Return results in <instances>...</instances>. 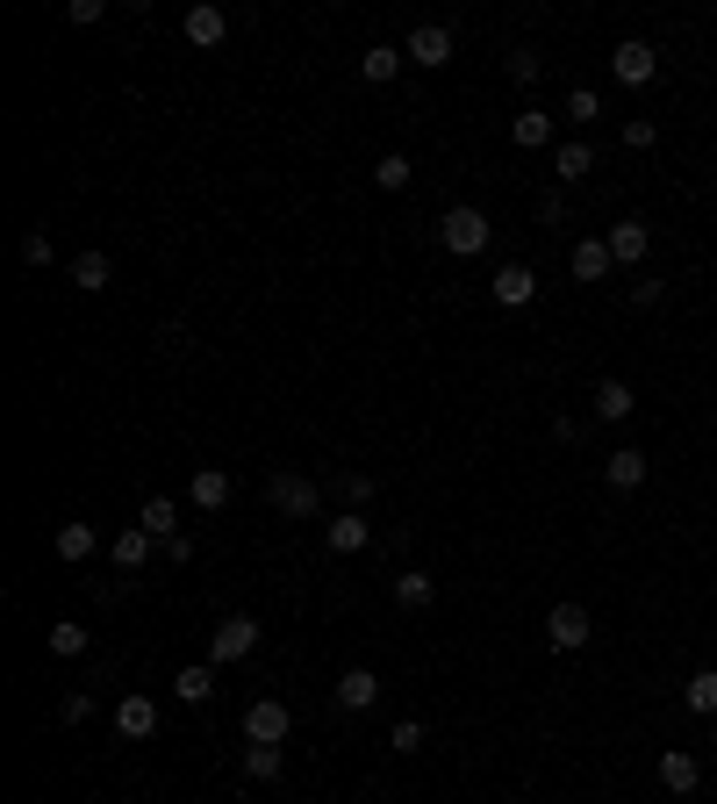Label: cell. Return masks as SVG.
Returning <instances> with one entry per match:
<instances>
[{
  "label": "cell",
  "instance_id": "cell-17",
  "mask_svg": "<svg viewBox=\"0 0 717 804\" xmlns=\"http://www.w3.org/2000/svg\"><path fill=\"white\" fill-rule=\"evenodd\" d=\"M338 704H345V711H373V704H380V675H373V669H345V675H338Z\"/></svg>",
  "mask_w": 717,
  "mask_h": 804
},
{
  "label": "cell",
  "instance_id": "cell-34",
  "mask_svg": "<svg viewBox=\"0 0 717 804\" xmlns=\"http://www.w3.org/2000/svg\"><path fill=\"white\" fill-rule=\"evenodd\" d=\"M388 747H395V754H423V719H402V725L388 733Z\"/></svg>",
  "mask_w": 717,
  "mask_h": 804
},
{
  "label": "cell",
  "instance_id": "cell-18",
  "mask_svg": "<svg viewBox=\"0 0 717 804\" xmlns=\"http://www.w3.org/2000/svg\"><path fill=\"white\" fill-rule=\"evenodd\" d=\"M136 525H144L158 546H173V539H180V503H173V496H151V503L136 510Z\"/></svg>",
  "mask_w": 717,
  "mask_h": 804
},
{
  "label": "cell",
  "instance_id": "cell-31",
  "mask_svg": "<svg viewBox=\"0 0 717 804\" xmlns=\"http://www.w3.org/2000/svg\"><path fill=\"white\" fill-rule=\"evenodd\" d=\"M567 123H603V94H596V86H574V94H567Z\"/></svg>",
  "mask_w": 717,
  "mask_h": 804
},
{
  "label": "cell",
  "instance_id": "cell-15",
  "mask_svg": "<svg viewBox=\"0 0 717 804\" xmlns=\"http://www.w3.org/2000/svg\"><path fill=\"white\" fill-rule=\"evenodd\" d=\"M366 546H373V525H366L359 510H345V518H330V553H338V560L366 553Z\"/></svg>",
  "mask_w": 717,
  "mask_h": 804
},
{
  "label": "cell",
  "instance_id": "cell-16",
  "mask_svg": "<svg viewBox=\"0 0 717 804\" xmlns=\"http://www.w3.org/2000/svg\"><path fill=\"white\" fill-rule=\"evenodd\" d=\"M646 252H653L646 223H617V231H610V259H617V266H646Z\"/></svg>",
  "mask_w": 717,
  "mask_h": 804
},
{
  "label": "cell",
  "instance_id": "cell-13",
  "mask_svg": "<svg viewBox=\"0 0 717 804\" xmlns=\"http://www.w3.org/2000/svg\"><path fill=\"white\" fill-rule=\"evenodd\" d=\"M603 481H610L617 496H632L638 481H646V452H638V446H617V452L603 460Z\"/></svg>",
  "mask_w": 717,
  "mask_h": 804
},
{
  "label": "cell",
  "instance_id": "cell-27",
  "mask_svg": "<svg viewBox=\"0 0 717 804\" xmlns=\"http://www.w3.org/2000/svg\"><path fill=\"white\" fill-rule=\"evenodd\" d=\"M553 173H560V187H567V180H582V173H596V151L582 144V136H574V144H560V159H553Z\"/></svg>",
  "mask_w": 717,
  "mask_h": 804
},
{
  "label": "cell",
  "instance_id": "cell-38",
  "mask_svg": "<svg viewBox=\"0 0 717 804\" xmlns=\"http://www.w3.org/2000/svg\"><path fill=\"white\" fill-rule=\"evenodd\" d=\"M338 496H345L352 510H366V503H373V481H366V475H345V481H338Z\"/></svg>",
  "mask_w": 717,
  "mask_h": 804
},
{
  "label": "cell",
  "instance_id": "cell-3",
  "mask_svg": "<svg viewBox=\"0 0 717 804\" xmlns=\"http://www.w3.org/2000/svg\"><path fill=\"white\" fill-rule=\"evenodd\" d=\"M287 733H295V711H287L280 696H252V704H244V740H252V747H280Z\"/></svg>",
  "mask_w": 717,
  "mask_h": 804
},
{
  "label": "cell",
  "instance_id": "cell-37",
  "mask_svg": "<svg viewBox=\"0 0 717 804\" xmlns=\"http://www.w3.org/2000/svg\"><path fill=\"white\" fill-rule=\"evenodd\" d=\"M86 711H94V696H86V690H65V696H58V719H65V725H80Z\"/></svg>",
  "mask_w": 717,
  "mask_h": 804
},
{
  "label": "cell",
  "instance_id": "cell-7",
  "mask_svg": "<svg viewBox=\"0 0 717 804\" xmlns=\"http://www.w3.org/2000/svg\"><path fill=\"white\" fill-rule=\"evenodd\" d=\"M610 72H617V86H653L660 58H653V43H646V37H624L617 51H610Z\"/></svg>",
  "mask_w": 717,
  "mask_h": 804
},
{
  "label": "cell",
  "instance_id": "cell-28",
  "mask_svg": "<svg viewBox=\"0 0 717 804\" xmlns=\"http://www.w3.org/2000/svg\"><path fill=\"white\" fill-rule=\"evenodd\" d=\"M409 180H417V165H409V159H402V151H388V159H380V165H373V187H380V194H402V187H409Z\"/></svg>",
  "mask_w": 717,
  "mask_h": 804
},
{
  "label": "cell",
  "instance_id": "cell-6",
  "mask_svg": "<svg viewBox=\"0 0 717 804\" xmlns=\"http://www.w3.org/2000/svg\"><path fill=\"white\" fill-rule=\"evenodd\" d=\"M402 58H409V65H423V72H445L452 65V29L445 22H417V29H409V43H402Z\"/></svg>",
  "mask_w": 717,
  "mask_h": 804
},
{
  "label": "cell",
  "instance_id": "cell-12",
  "mask_svg": "<svg viewBox=\"0 0 717 804\" xmlns=\"http://www.w3.org/2000/svg\"><path fill=\"white\" fill-rule=\"evenodd\" d=\"M223 37H231V14H223L216 0H202V8H187V43H202V51H216Z\"/></svg>",
  "mask_w": 717,
  "mask_h": 804
},
{
  "label": "cell",
  "instance_id": "cell-26",
  "mask_svg": "<svg viewBox=\"0 0 717 804\" xmlns=\"http://www.w3.org/2000/svg\"><path fill=\"white\" fill-rule=\"evenodd\" d=\"M109 553H115V568H144V560H151V532H144V525H130V532H115Z\"/></svg>",
  "mask_w": 717,
  "mask_h": 804
},
{
  "label": "cell",
  "instance_id": "cell-36",
  "mask_svg": "<svg viewBox=\"0 0 717 804\" xmlns=\"http://www.w3.org/2000/svg\"><path fill=\"white\" fill-rule=\"evenodd\" d=\"M660 295H667V281H660V273H638V281H632V302H638V309H653Z\"/></svg>",
  "mask_w": 717,
  "mask_h": 804
},
{
  "label": "cell",
  "instance_id": "cell-1",
  "mask_svg": "<svg viewBox=\"0 0 717 804\" xmlns=\"http://www.w3.org/2000/svg\"><path fill=\"white\" fill-rule=\"evenodd\" d=\"M488 231H495V223H488L474 202H460V208H445V216H438V245H445L452 259H474V252H488Z\"/></svg>",
  "mask_w": 717,
  "mask_h": 804
},
{
  "label": "cell",
  "instance_id": "cell-41",
  "mask_svg": "<svg viewBox=\"0 0 717 804\" xmlns=\"http://www.w3.org/2000/svg\"><path fill=\"white\" fill-rule=\"evenodd\" d=\"M710 747H717V719H710Z\"/></svg>",
  "mask_w": 717,
  "mask_h": 804
},
{
  "label": "cell",
  "instance_id": "cell-24",
  "mask_svg": "<svg viewBox=\"0 0 717 804\" xmlns=\"http://www.w3.org/2000/svg\"><path fill=\"white\" fill-rule=\"evenodd\" d=\"M72 281H80L86 295H101V287L115 281V259H109V252H80V259H72Z\"/></svg>",
  "mask_w": 717,
  "mask_h": 804
},
{
  "label": "cell",
  "instance_id": "cell-11",
  "mask_svg": "<svg viewBox=\"0 0 717 804\" xmlns=\"http://www.w3.org/2000/svg\"><path fill=\"white\" fill-rule=\"evenodd\" d=\"M115 733L122 740H151L158 733V704H151V696H122L115 704Z\"/></svg>",
  "mask_w": 717,
  "mask_h": 804
},
{
  "label": "cell",
  "instance_id": "cell-33",
  "mask_svg": "<svg viewBox=\"0 0 717 804\" xmlns=\"http://www.w3.org/2000/svg\"><path fill=\"white\" fill-rule=\"evenodd\" d=\"M539 72H545L539 51H510V80H516V86H539Z\"/></svg>",
  "mask_w": 717,
  "mask_h": 804
},
{
  "label": "cell",
  "instance_id": "cell-8",
  "mask_svg": "<svg viewBox=\"0 0 717 804\" xmlns=\"http://www.w3.org/2000/svg\"><path fill=\"white\" fill-rule=\"evenodd\" d=\"M574 281L582 287H596V281H610V273H617V259H610V237H582V245H574Z\"/></svg>",
  "mask_w": 717,
  "mask_h": 804
},
{
  "label": "cell",
  "instance_id": "cell-5",
  "mask_svg": "<svg viewBox=\"0 0 717 804\" xmlns=\"http://www.w3.org/2000/svg\"><path fill=\"white\" fill-rule=\"evenodd\" d=\"M545 640H553V654H582V647L596 640V625H588L582 603H553V611H545Z\"/></svg>",
  "mask_w": 717,
  "mask_h": 804
},
{
  "label": "cell",
  "instance_id": "cell-25",
  "mask_svg": "<svg viewBox=\"0 0 717 804\" xmlns=\"http://www.w3.org/2000/svg\"><path fill=\"white\" fill-rule=\"evenodd\" d=\"M94 546H101V532H94V525H86V518L58 525V560H86V553H94Z\"/></svg>",
  "mask_w": 717,
  "mask_h": 804
},
{
  "label": "cell",
  "instance_id": "cell-22",
  "mask_svg": "<svg viewBox=\"0 0 717 804\" xmlns=\"http://www.w3.org/2000/svg\"><path fill=\"white\" fill-rule=\"evenodd\" d=\"M173 696H180V704H208V696H216V669H208V661L180 669V675H173Z\"/></svg>",
  "mask_w": 717,
  "mask_h": 804
},
{
  "label": "cell",
  "instance_id": "cell-21",
  "mask_svg": "<svg viewBox=\"0 0 717 804\" xmlns=\"http://www.w3.org/2000/svg\"><path fill=\"white\" fill-rule=\"evenodd\" d=\"M431 597H438V582L423 568H402V574H395V603H402V611H431Z\"/></svg>",
  "mask_w": 717,
  "mask_h": 804
},
{
  "label": "cell",
  "instance_id": "cell-4",
  "mask_svg": "<svg viewBox=\"0 0 717 804\" xmlns=\"http://www.w3.org/2000/svg\"><path fill=\"white\" fill-rule=\"evenodd\" d=\"M266 503L280 510V518H316V510H324V489H316L309 475H273L266 481Z\"/></svg>",
  "mask_w": 717,
  "mask_h": 804
},
{
  "label": "cell",
  "instance_id": "cell-10",
  "mask_svg": "<svg viewBox=\"0 0 717 804\" xmlns=\"http://www.w3.org/2000/svg\"><path fill=\"white\" fill-rule=\"evenodd\" d=\"M660 783H667L675 797H696V783H704V762H696L689 747H667V754H660Z\"/></svg>",
  "mask_w": 717,
  "mask_h": 804
},
{
  "label": "cell",
  "instance_id": "cell-23",
  "mask_svg": "<svg viewBox=\"0 0 717 804\" xmlns=\"http://www.w3.org/2000/svg\"><path fill=\"white\" fill-rule=\"evenodd\" d=\"M632 409H638L632 381H596V417H603V424H624Z\"/></svg>",
  "mask_w": 717,
  "mask_h": 804
},
{
  "label": "cell",
  "instance_id": "cell-19",
  "mask_svg": "<svg viewBox=\"0 0 717 804\" xmlns=\"http://www.w3.org/2000/svg\"><path fill=\"white\" fill-rule=\"evenodd\" d=\"M402 65H409V58H402V43H373V51L359 58V80H366V86H388Z\"/></svg>",
  "mask_w": 717,
  "mask_h": 804
},
{
  "label": "cell",
  "instance_id": "cell-2",
  "mask_svg": "<svg viewBox=\"0 0 717 804\" xmlns=\"http://www.w3.org/2000/svg\"><path fill=\"white\" fill-rule=\"evenodd\" d=\"M258 654V618H223L216 632H208V669H231V661H252Z\"/></svg>",
  "mask_w": 717,
  "mask_h": 804
},
{
  "label": "cell",
  "instance_id": "cell-30",
  "mask_svg": "<svg viewBox=\"0 0 717 804\" xmlns=\"http://www.w3.org/2000/svg\"><path fill=\"white\" fill-rule=\"evenodd\" d=\"M682 696H689V711H704V719H717V669H696V675H689V690H682Z\"/></svg>",
  "mask_w": 717,
  "mask_h": 804
},
{
  "label": "cell",
  "instance_id": "cell-14",
  "mask_svg": "<svg viewBox=\"0 0 717 804\" xmlns=\"http://www.w3.org/2000/svg\"><path fill=\"white\" fill-rule=\"evenodd\" d=\"M510 144H516V151L553 144V109H516V115H510Z\"/></svg>",
  "mask_w": 717,
  "mask_h": 804
},
{
  "label": "cell",
  "instance_id": "cell-40",
  "mask_svg": "<svg viewBox=\"0 0 717 804\" xmlns=\"http://www.w3.org/2000/svg\"><path fill=\"white\" fill-rule=\"evenodd\" d=\"M65 14H72V22H80V29H94V22H101V14H109V0H72V8H65Z\"/></svg>",
  "mask_w": 717,
  "mask_h": 804
},
{
  "label": "cell",
  "instance_id": "cell-20",
  "mask_svg": "<svg viewBox=\"0 0 717 804\" xmlns=\"http://www.w3.org/2000/svg\"><path fill=\"white\" fill-rule=\"evenodd\" d=\"M187 503L194 510H223L231 503V475H223V467H202V475L187 481Z\"/></svg>",
  "mask_w": 717,
  "mask_h": 804
},
{
  "label": "cell",
  "instance_id": "cell-29",
  "mask_svg": "<svg viewBox=\"0 0 717 804\" xmlns=\"http://www.w3.org/2000/svg\"><path fill=\"white\" fill-rule=\"evenodd\" d=\"M280 769H287L280 747H244V776H252V783H273Z\"/></svg>",
  "mask_w": 717,
  "mask_h": 804
},
{
  "label": "cell",
  "instance_id": "cell-9",
  "mask_svg": "<svg viewBox=\"0 0 717 804\" xmlns=\"http://www.w3.org/2000/svg\"><path fill=\"white\" fill-rule=\"evenodd\" d=\"M488 287H495L502 309H531V302H539V273H531V266H502Z\"/></svg>",
  "mask_w": 717,
  "mask_h": 804
},
{
  "label": "cell",
  "instance_id": "cell-32",
  "mask_svg": "<svg viewBox=\"0 0 717 804\" xmlns=\"http://www.w3.org/2000/svg\"><path fill=\"white\" fill-rule=\"evenodd\" d=\"M51 654H86V625H72V618H65V625H51Z\"/></svg>",
  "mask_w": 717,
  "mask_h": 804
},
{
  "label": "cell",
  "instance_id": "cell-35",
  "mask_svg": "<svg viewBox=\"0 0 717 804\" xmlns=\"http://www.w3.org/2000/svg\"><path fill=\"white\" fill-rule=\"evenodd\" d=\"M51 252H58L51 231H29V237H22V266H51Z\"/></svg>",
  "mask_w": 717,
  "mask_h": 804
},
{
  "label": "cell",
  "instance_id": "cell-39",
  "mask_svg": "<svg viewBox=\"0 0 717 804\" xmlns=\"http://www.w3.org/2000/svg\"><path fill=\"white\" fill-rule=\"evenodd\" d=\"M653 136H660V130H653L646 115H632V123H624V144H632V151H653Z\"/></svg>",
  "mask_w": 717,
  "mask_h": 804
}]
</instances>
